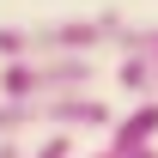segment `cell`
I'll return each instance as SVG.
<instances>
[{
  "mask_svg": "<svg viewBox=\"0 0 158 158\" xmlns=\"http://www.w3.org/2000/svg\"><path fill=\"white\" fill-rule=\"evenodd\" d=\"M122 43V19L98 12V19H49V24H0V61L24 55H98Z\"/></svg>",
  "mask_w": 158,
  "mask_h": 158,
  "instance_id": "obj_1",
  "label": "cell"
},
{
  "mask_svg": "<svg viewBox=\"0 0 158 158\" xmlns=\"http://www.w3.org/2000/svg\"><path fill=\"white\" fill-rule=\"evenodd\" d=\"M116 110L91 91H61V98H0V140H24L31 128L43 134H91L110 128Z\"/></svg>",
  "mask_w": 158,
  "mask_h": 158,
  "instance_id": "obj_2",
  "label": "cell"
},
{
  "mask_svg": "<svg viewBox=\"0 0 158 158\" xmlns=\"http://www.w3.org/2000/svg\"><path fill=\"white\" fill-rule=\"evenodd\" d=\"M98 61L91 55H24L0 67V98H61V91H91Z\"/></svg>",
  "mask_w": 158,
  "mask_h": 158,
  "instance_id": "obj_3",
  "label": "cell"
},
{
  "mask_svg": "<svg viewBox=\"0 0 158 158\" xmlns=\"http://www.w3.org/2000/svg\"><path fill=\"white\" fill-rule=\"evenodd\" d=\"M140 146H158V98H140L128 116L110 122V152H140Z\"/></svg>",
  "mask_w": 158,
  "mask_h": 158,
  "instance_id": "obj_4",
  "label": "cell"
},
{
  "mask_svg": "<svg viewBox=\"0 0 158 158\" xmlns=\"http://www.w3.org/2000/svg\"><path fill=\"white\" fill-rule=\"evenodd\" d=\"M116 79H122V91H134V98H158V55H122Z\"/></svg>",
  "mask_w": 158,
  "mask_h": 158,
  "instance_id": "obj_5",
  "label": "cell"
},
{
  "mask_svg": "<svg viewBox=\"0 0 158 158\" xmlns=\"http://www.w3.org/2000/svg\"><path fill=\"white\" fill-rule=\"evenodd\" d=\"M24 158H73V134H43Z\"/></svg>",
  "mask_w": 158,
  "mask_h": 158,
  "instance_id": "obj_6",
  "label": "cell"
},
{
  "mask_svg": "<svg viewBox=\"0 0 158 158\" xmlns=\"http://www.w3.org/2000/svg\"><path fill=\"white\" fill-rule=\"evenodd\" d=\"M24 152H31L24 140H0V158H24Z\"/></svg>",
  "mask_w": 158,
  "mask_h": 158,
  "instance_id": "obj_7",
  "label": "cell"
},
{
  "mask_svg": "<svg viewBox=\"0 0 158 158\" xmlns=\"http://www.w3.org/2000/svg\"><path fill=\"white\" fill-rule=\"evenodd\" d=\"M122 158H158V146H140V152H122Z\"/></svg>",
  "mask_w": 158,
  "mask_h": 158,
  "instance_id": "obj_8",
  "label": "cell"
},
{
  "mask_svg": "<svg viewBox=\"0 0 158 158\" xmlns=\"http://www.w3.org/2000/svg\"><path fill=\"white\" fill-rule=\"evenodd\" d=\"M91 158H116V152H110V146H103V152H91Z\"/></svg>",
  "mask_w": 158,
  "mask_h": 158,
  "instance_id": "obj_9",
  "label": "cell"
}]
</instances>
